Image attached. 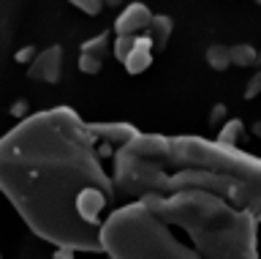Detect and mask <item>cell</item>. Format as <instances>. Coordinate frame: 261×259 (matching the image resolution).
I'll use <instances>...</instances> for the list:
<instances>
[{"label":"cell","mask_w":261,"mask_h":259,"mask_svg":"<svg viewBox=\"0 0 261 259\" xmlns=\"http://www.w3.org/2000/svg\"><path fill=\"white\" fill-rule=\"evenodd\" d=\"M258 93H261V71H258V74L250 79V85L245 87V99H256Z\"/></svg>","instance_id":"14"},{"label":"cell","mask_w":261,"mask_h":259,"mask_svg":"<svg viewBox=\"0 0 261 259\" xmlns=\"http://www.w3.org/2000/svg\"><path fill=\"white\" fill-rule=\"evenodd\" d=\"M36 50H33V46H24V50H19V52H16V60H19V63H30L28 58H33V60H36Z\"/></svg>","instance_id":"15"},{"label":"cell","mask_w":261,"mask_h":259,"mask_svg":"<svg viewBox=\"0 0 261 259\" xmlns=\"http://www.w3.org/2000/svg\"><path fill=\"white\" fill-rule=\"evenodd\" d=\"M256 3H258V6H261V0H256Z\"/></svg>","instance_id":"17"},{"label":"cell","mask_w":261,"mask_h":259,"mask_svg":"<svg viewBox=\"0 0 261 259\" xmlns=\"http://www.w3.org/2000/svg\"><path fill=\"white\" fill-rule=\"evenodd\" d=\"M0 259H3V256H0Z\"/></svg>","instance_id":"18"},{"label":"cell","mask_w":261,"mask_h":259,"mask_svg":"<svg viewBox=\"0 0 261 259\" xmlns=\"http://www.w3.org/2000/svg\"><path fill=\"white\" fill-rule=\"evenodd\" d=\"M109 259H261V156L201 136L139 134L112 158Z\"/></svg>","instance_id":"1"},{"label":"cell","mask_w":261,"mask_h":259,"mask_svg":"<svg viewBox=\"0 0 261 259\" xmlns=\"http://www.w3.org/2000/svg\"><path fill=\"white\" fill-rule=\"evenodd\" d=\"M171 33H174V22H171V17H166V14H155L152 25H150V30H147V36L152 38V50H166Z\"/></svg>","instance_id":"6"},{"label":"cell","mask_w":261,"mask_h":259,"mask_svg":"<svg viewBox=\"0 0 261 259\" xmlns=\"http://www.w3.org/2000/svg\"><path fill=\"white\" fill-rule=\"evenodd\" d=\"M103 3H109V6H120L122 0H103Z\"/></svg>","instance_id":"16"},{"label":"cell","mask_w":261,"mask_h":259,"mask_svg":"<svg viewBox=\"0 0 261 259\" xmlns=\"http://www.w3.org/2000/svg\"><path fill=\"white\" fill-rule=\"evenodd\" d=\"M101 66H103V63H98V60H93V58H85V55H79V71H82V74H98V71H101Z\"/></svg>","instance_id":"13"},{"label":"cell","mask_w":261,"mask_h":259,"mask_svg":"<svg viewBox=\"0 0 261 259\" xmlns=\"http://www.w3.org/2000/svg\"><path fill=\"white\" fill-rule=\"evenodd\" d=\"M109 148L68 107L44 109L0 136V191L36 238L60 251H101L117 205Z\"/></svg>","instance_id":"2"},{"label":"cell","mask_w":261,"mask_h":259,"mask_svg":"<svg viewBox=\"0 0 261 259\" xmlns=\"http://www.w3.org/2000/svg\"><path fill=\"white\" fill-rule=\"evenodd\" d=\"M207 66L212 71H226L231 66V50L226 44H210L207 46Z\"/></svg>","instance_id":"7"},{"label":"cell","mask_w":261,"mask_h":259,"mask_svg":"<svg viewBox=\"0 0 261 259\" xmlns=\"http://www.w3.org/2000/svg\"><path fill=\"white\" fill-rule=\"evenodd\" d=\"M231 50V66H256L258 63V52L253 50L250 44H234V46H228Z\"/></svg>","instance_id":"9"},{"label":"cell","mask_w":261,"mask_h":259,"mask_svg":"<svg viewBox=\"0 0 261 259\" xmlns=\"http://www.w3.org/2000/svg\"><path fill=\"white\" fill-rule=\"evenodd\" d=\"M152 17L155 14L144 3H130L114 19V30H117V36H144V30H150L152 25Z\"/></svg>","instance_id":"4"},{"label":"cell","mask_w":261,"mask_h":259,"mask_svg":"<svg viewBox=\"0 0 261 259\" xmlns=\"http://www.w3.org/2000/svg\"><path fill=\"white\" fill-rule=\"evenodd\" d=\"M237 134H242V123H240V120H228L226 128L218 134V142L226 145V148H240V139H237Z\"/></svg>","instance_id":"10"},{"label":"cell","mask_w":261,"mask_h":259,"mask_svg":"<svg viewBox=\"0 0 261 259\" xmlns=\"http://www.w3.org/2000/svg\"><path fill=\"white\" fill-rule=\"evenodd\" d=\"M82 55H85V58H93L98 63H103L106 55H109V33H101V36L85 41V44H82Z\"/></svg>","instance_id":"8"},{"label":"cell","mask_w":261,"mask_h":259,"mask_svg":"<svg viewBox=\"0 0 261 259\" xmlns=\"http://www.w3.org/2000/svg\"><path fill=\"white\" fill-rule=\"evenodd\" d=\"M60 74H63V46L60 44H52L46 46L44 52L36 55V60L30 63L28 68V77L30 79H38V82H60Z\"/></svg>","instance_id":"3"},{"label":"cell","mask_w":261,"mask_h":259,"mask_svg":"<svg viewBox=\"0 0 261 259\" xmlns=\"http://www.w3.org/2000/svg\"><path fill=\"white\" fill-rule=\"evenodd\" d=\"M71 3L76 6L79 11L90 14V17H95V14H101V9H103V0H71Z\"/></svg>","instance_id":"12"},{"label":"cell","mask_w":261,"mask_h":259,"mask_svg":"<svg viewBox=\"0 0 261 259\" xmlns=\"http://www.w3.org/2000/svg\"><path fill=\"white\" fill-rule=\"evenodd\" d=\"M122 66H125L128 74H144L152 66V38L147 33L136 38V50L128 55V60Z\"/></svg>","instance_id":"5"},{"label":"cell","mask_w":261,"mask_h":259,"mask_svg":"<svg viewBox=\"0 0 261 259\" xmlns=\"http://www.w3.org/2000/svg\"><path fill=\"white\" fill-rule=\"evenodd\" d=\"M136 38L139 36H117V38H114V50L112 52H114V58H117L120 63H125L128 55L136 50Z\"/></svg>","instance_id":"11"}]
</instances>
